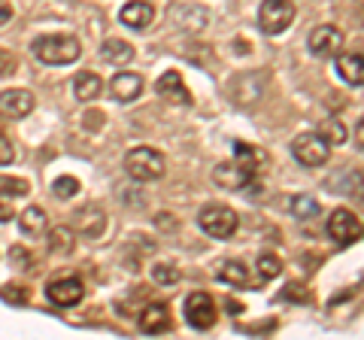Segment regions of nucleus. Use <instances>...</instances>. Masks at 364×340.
<instances>
[{"instance_id":"f257e3e1","label":"nucleus","mask_w":364,"mask_h":340,"mask_svg":"<svg viewBox=\"0 0 364 340\" xmlns=\"http://www.w3.org/2000/svg\"><path fill=\"white\" fill-rule=\"evenodd\" d=\"M31 52H33V58L43 64L61 67V64H73L79 55H82V46H79V40L70 37V33H46V37L33 40Z\"/></svg>"},{"instance_id":"f03ea898","label":"nucleus","mask_w":364,"mask_h":340,"mask_svg":"<svg viewBox=\"0 0 364 340\" xmlns=\"http://www.w3.org/2000/svg\"><path fill=\"white\" fill-rule=\"evenodd\" d=\"M198 225L213 240H228V237H234L237 228H240V216L231 207H225V203H207L198 216Z\"/></svg>"},{"instance_id":"7ed1b4c3","label":"nucleus","mask_w":364,"mask_h":340,"mask_svg":"<svg viewBox=\"0 0 364 340\" xmlns=\"http://www.w3.org/2000/svg\"><path fill=\"white\" fill-rule=\"evenodd\" d=\"M124 170L136 183H155L164 176V155L149 149V146H136L124 155Z\"/></svg>"},{"instance_id":"20e7f679","label":"nucleus","mask_w":364,"mask_h":340,"mask_svg":"<svg viewBox=\"0 0 364 340\" xmlns=\"http://www.w3.org/2000/svg\"><path fill=\"white\" fill-rule=\"evenodd\" d=\"M294 21V4L291 0H261L258 9V28L267 33V37H279L286 33Z\"/></svg>"},{"instance_id":"39448f33","label":"nucleus","mask_w":364,"mask_h":340,"mask_svg":"<svg viewBox=\"0 0 364 340\" xmlns=\"http://www.w3.org/2000/svg\"><path fill=\"white\" fill-rule=\"evenodd\" d=\"M291 155H294V161L304 167H322V164H328L331 146L318 137V134H301V137H294V143H291Z\"/></svg>"},{"instance_id":"423d86ee","label":"nucleus","mask_w":364,"mask_h":340,"mask_svg":"<svg viewBox=\"0 0 364 340\" xmlns=\"http://www.w3.org/2000/svg\"><path fill=\"white\" fill-rule=\"evenodd\" d=\"M358 234H361V222H358V216L352 210L337 207L331 216H328V237H331L334 243L349 246V243L358 240Z\"/></svg>"},{"instance_id":"0eeeda50","label":"nucleus","mask_w":364,"mask_h":340,"mask_svg":"<svg viewBox=\"0 0 364 340\" xmlns=\"http://www.w3.org/2000/svg\"><path fill=\"white\" fill-rule=\"evenodd\" d=\"M186 322L195 331H207L215 325V304L207 292H191L186 298Z\"/></svg>"},{"instance_id":"6e6552de","label":"nucleus","mask_w":364,"mask_h":340,"mask_svg":"<svg viewBox=\"0 0 364 340\" xmlns=\"http://www.w3.org/2000/svg\"><path fill=\"white\" fill-rule=\"evenodd\" d=\"M46 294H49V301L55 307H76V304L85 298V286L79 277H61L46 286Z\"/></svg>"},{"instance_id":"1a4fd4ad","label":"nucleus","mask_w":364,"mask_h":340,"mask_svg":"<svg viewBox=\"0 0 364 340\" xmlns=\"http://www.w3.org/2000/svg\"><path fill=\"white\" fill-rule=\"evenodd\" d=\"M170 18L176 21V28L188 31V33H200L210 25V13L198 4H173L170 6Z\"/></svg>"},{"instance_id":"9d476101","label":"nucleus","mask_w":364,"mask_h":340,"mask_svg":"<svg viewBox=\"0 0 364 340\" xmlns=\"http://www.w3.org/2000/svg\"><path fill=\"white\" fill-rule=\"evenodd\" d=\"M340 46H343V33L334 25H322L310 33V52L316 58H334L340 55Z\"/></svg>"},{"instance_id":"9b49d317","label":"nucleus","mask_w":364,"mask_h":340,"mask_svg":"<svg viewBox=\"0 0 364 340\" xmlns=\"http://www.w3.org/2000/svg\"><path fill=\"white\" fill-rule=\"evenodd\" d=\"M119 21L131 31H146L155 21V6L149 4V0H131V4L122 6Z\"/></svg>"},{"instance_id":"f8f14e48","label":"nucleus","mask_w":364,"mask_h":340,"mask_svg":"<svg viewBox=\"0 0 364 340\" xmlns=\"http://www.w3.org/2000/svg\"><path fill=\"white\" fill-rule=\"evenodd\" d=\"M109 95L119 100V104H131V100H136L143 95V76L140 73H128L122 70L109 79Z\"/></svg>"},{"instance_id":"ddd939ff","label":"nucleus","mask_w":364,"mask_h":340,"mask_svg":"<svg viewBox=\"0 0 364 340\" xmlns=\"http://www.w3.org/2000/svg\"><path fill=\"white\" fill-rule=\"evenodd\" d=\"M155 92L161 95L164 100H170V104H176V107H188L191 104L188 88H186V83H182V76L176 70L161 73V79L155 83Z\"/></svg>"},{"instance_id":"4468645a","label":"nucleus","mask_w":364,"mask_h":340,"mask_svg":"<svg viewBox=\"0 0 364 340\" xmlns=\"http://www.w3.org/2000/svg\"><path fill=\"white\" fill-rule=\"evenodd\" d=\"M33 110V95L25 92V88H6L0 92V112L9 119H25Z\"/></svg>"},{"instance_id":"2eb2a0df","label":"nucleus","mask_w":364,"mask_h":340,"mask_svg":"<svg viewBox=\"0 0 364 340\" xmlns=\"http://www.w3.org/2000/svg\"><path fill=\"white\" fill-rule=\"evenodd\" d=\"M136 325H140L143 334H164V331H170V325H173V319H170V307L167 304H149V307L140 313Z\"/></svg>"},{"instance_id":"dca6fc26","label":"nucleus","mask_w":364,"mask_h":340,"mask_svg":"<svg viewBox=\"0 0 364 340\" xmlns=\"http://www.w3.org/2000/svg\"><path fill=\"white\" fill-rule=\"evenodd\" d=\"M213 179H215V186H222V188H231V191H237V188H246L249 183H252V174L249 170H243L237 161H222L219 167L213 170Z\"/></svg>"},{"instance_id":"f3484780","label":"nucleus","mask_w":364,"mask_h":340,"mask_svg":"<svg viewBox=\"0 0 364 340\" xmlns=\"http://www.w3.org/2000/svg\"><path fill=\"white\" fill-rule=\"evenodd\" d=\"M76 225H79V231H82L85 237H91V240H97L100 234H104V228H107V216H104V210L100 207H79L76 213Z\"/></svg>"},{"instance_id":"a211bd4d","label":"nucleus","mask_w":364,"mask_h":340,"mask_svg":"<svg viewBox=\"0 0 364 340\" xmlns=\"http://www.w3.org/2000/svg\"><path fill=\"white\" fill-rule=\"evenodd\" d=\"M337 73L349 85H364V55L361 52L337 55Z\"/></svg>"},{"instance_id":"6ab92c4d","label":"nucleus","mask_w":364,"mask_h":340,"mask_svg":"<svg viewBox=\"0 0 364 340\" xmlns=\"http://www.w3.org/2000/svg\"><path fill=\"white\" fill-rule=\"evenodd\" d=\"M234 152H237V164H240L243 170H249L252 176L258 174V170H264L267 161H270L264 149H258V146H249V143H237Z\"/></svg>"},{"instance_id":"aec40b11","label":"nucleus","mask_w":364,"mask_h":340,"mask_svg":"<svg viewBox=\"0 0 364 340\" xmlns=\"http://www.w3.org/2000/svg\"><path fill=\"white\" fill-rule=\"evenodd\" d=\"M215 277L225 286H234V289H246L249 286V270L243 262H222L219 270H215Z\"/></svg>"},{"instance_id":"412c9836","label":"nucleus","mask_w":364,"mask_h":340,"mask_svg":"<svg viewBox=\"0 0 364 340\" xmlns=\"http://www.w3.org/2000/svg\"><path fill=\"white\" fill-rule=\"evenodd\" d=\"M100 88H104V83H100V76L91 73V70L79 73L73 79V95H76V100H95L100 95Z\"/></svg>"},{"instance_id":"4be33fe9","label":"nucleus","mask_w":364,"mask_h":340,"mask_svg":"<svg viewBox=\"0 0 364 340\" xmlns=\"http://www.w3.org/2000/svg\"><path fill=\"white\" fill-rule=\"evenodd\" d=\"M100 55H104L109 64L124 67L128 61H134V46L131 43H124V40H107L104 46H100Z\"/></svg>"},{"instance_id":"5701e85b","label":"nucleus","mask_w":364,"mask_h":340,"mask_svg":"<svg viewBox=\"0 0 364 340\" xmlns=\"http://www.w3.org/2000/svg\"><path fill=\"white\" fill-rule=\"evenodd\" d=\"M73 246H76V240H73V231L67 228V225H58V228L49 231V253L52 255H70Z\"/></svg>"},{"instance_id":"b1692460","label":"nucleus","mask_w":364,"mask_h":340,"mask_svg":"<svg viewBox=\"0 0 364 340\" xmlns=\"http://www.w3.org/2000/svg\"><path fill=\"white\" fill-rule=\"evenodd\" d=\"M46 210L43 207H28L25 213L18 216V228H21V234H40V231H46Z\"/></svg>"},{"instance_id":"393cba45","label":"nucleus","mask_w":364,"mask_h":340,"mask_svg":"<svg viewBox=\"0 0 364 340\" xmlns=\"http://www.w3.org/2000/svg\"><path fill=\"white\" fill-rule=\"evenodd\" d=\"M318 137H322L328 146H331V143H346V128H343V124H340L337 119H325L322 124H318Z\"/></svg>"},{"instance_id":"a878e982","label":"nucleus","mask_w":364,"mask_h":340,"mask_svg":"<svg viewBox=\"0 0 364 340\" xmlns=\"http://www.w3.org/2000/svg\"><path fill=\"white\" fill-rule=\"evenodd\" d=\"M291 213H294L298 219H313V216H318V201L310 198V195L291 198Z\"/></svg>"},{"instance_id":"bb28decb","label":"nucleus","mask_w":364,"mask_h":340,"mask_svg":"<svg viewBox=\"0 0 364 340\" xmlns=\"http://www.w3.org/2000/svg\"><path fill=\"white\" fill-rule=\"evenodd\" d=\"M0 191L6 198H25L31 186H28V179H18V176H0Z\"/></svg>"},{"instance_id":"cd10ccee","label":"nucleus","mask_w":364,"mask_h":340,"mask_svg":"<svg viewBox=\"0 0 364 340\" xmlns=\"http://www.w3.org/2000/svg\"><path fill=\"white\" fill-rule=\"evenodd\" d=\"M279 270H282V262L273 253H264V255L258 258V277L261 280H277Z\"/></svg>"},{"instance_id":"c85d7f7f","label":"nucleus","mask_w":364,"mask_h":340,"mask_svg":"<svg viewBox=\"0 0 364 340\" xmlns=\"http://www.w3.org/2000/svg\"><path fill=\"white\" fill-rule=\"evenodd\" d=\"M152 280L158 282V286H173V282H179V267L176 265H167V262L155 265L152 267Z\"/></svg>"},{"instance_id":"c756f323","label":"nucleus","mask_w":364,"mask_h":340,"mask_svg":"<svg viewBox=\"0 0 364 340\" xmlns=\"http://www.w3.org/2000/svg\"><path fill=\"white\" fill-rule=\"evenodd\" d=\"M52 191H55V198L70 201L79 191V179L76 176H58V179H55V186H52Z\"/></svg>"},{"instance_id":"7c9ffc66","label":"nucleus","mask_w":364,"mask_h":340,"mask_svg":"<svg viewBox=\"0 0 364 340\" xmlns=\"http://www.w3.org/2000/svg\"><path fill=\"white\" fill-rule=\"evenodd\" d=\"M0 298H4L6 304H28L31 292L25 286H6V289H0Z\"/></svg>"},{"instance_id":"2f4dec72","label":"nucleus","mask_w":364,"mask_h":340,"mask_svg":"<svg viewBox=\"0 0 364 340\" xmlns=\"http://www.w3.org/2000/svg\"><path fill=\"white\" fill-rule=\"evenodd\" d=\"M16 70H18V58L9 49H0V79L13 76Z\"/></svg>"},{"instance_id":"473e14b6","label":"nucleus","mask_w":364,"mask_h":340,"mask_svg":"<svg viewBox=\"0 0 364 340\" xmlns=\"http://www.w3.org/2000/svg\"><path fill=\"white\" fill-rule=\"evenodd\" d=\"M9 262L28 270V267L33 265V258H31V253H28V249H21V246H13V249H9Z\"/></svg>"},{"instance_id":"72a5a7b5","label":"nucleus","mask_w":364,"mask_h":340,"mask_svg":"<svg viewBox=\"0 0 364 340\" xmlns=\"http://www.w3.org/2000/svg\"><path fill=\"white\" fill-rule=\"evenodd\" d=\"M85 128L88 131H100V128H104V112H97V110H91V112H85Z\"/></svg>"},{"instance_id":"f704fd0d","label":"nucleus","mask_w":364,"mask_h":340,"mask_svg":"<svg viewBox=\"0 0 364 340\" xmlns=\"http://www.w3.org/2000/svg\"><path fill=\"white\" fill-rule=\"evenodd\" d=\"M16 158V149H13V143H9L4 134H0V164H9Z\"/></svg>"},{"instance_id":"c9c22d12","label":"nucleus","mask_w":364,"mask_h":340,"mask_svg":"<svg viewBox=\"0 0 364 340\" xmlns=\"http://www.w3.org/2000/svg\"><path fill=\"white\" fill-rule=\"evenodd\" d=\"M286 298H291V301H310V294H306V292H301V286H298V282H291V286L286 289Z\"/></svg>"},{"instance_id":"e433bc0d","label":"nucleus","mask_w":364,"mask_h":340,"mask_svg":"<svg viewBox=\"0 0 364 340\" xmlns=\"http://www.w3.org/2000/svg\"><path fill=\"white\" fill-rule=\"evenodd\" d=\"M6 21H13V6H9V0H0V28H4Z\"/></svg>"},{"instance_id":"4c0bfd02","label":"nucleus","mask_w":364,"mask_h":340,"mask_svg":"<svg viewBox=\"0 0 364 340\" xmlns=\"http://www.w3.org/2000/svg\"><path fill=\"white\" fill-rule=\"evenodd\" d=\"M16 216V213H13V203H9V201H4V198H0V222H9V219H13Z\"/></svg>"},{"instance_id":"58836bf2","label":"nucleus","mask_w":364,"mask_h":340,"mask_svg":"<svg viewBox=\"0 0 364 340\" xmlns=\"http://www.w3.org/2000/svg\"><path fill=\"white\" fill-rule=\"evenodd\" d=\"M355 143H358V149H364V119L358 122V128H355Z\"/></svg>"}]
</instances>
